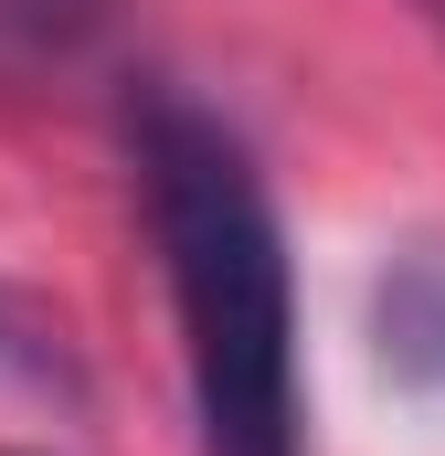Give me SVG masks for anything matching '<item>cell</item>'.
Instances as JSON below:
<instances>
[{
    "label": "cell",
    "instance_id": "cell-1",
    "mask_svg": "<svg viewBox=\"0 0 445 456\" xmlns=\"http://www.w3.org/2000/svg\"><path fill=\"white\" fill-rule=\"evenodd\" d=\"M127 138H138V191H149V233L181 308L202 456H308L297 297H287V233L265 202V170L191 96H138Z\"/></svg>",
    "mask_w": 445,
    "mask_h": 456
},
{
    "label": "cell",
    "instance_id": "cell-2",
    "mask_svg": "<svg viewBox=\"0 0 445 456\" xmlns=\"http://www.w3.org/2000/svg\"><path fill=\"white\" fill-rule=\"evenodd\" d=\"M371 350H382V371L414 403H445V233H414L382 265V287H371Z\"/></svg>",
    "mask_w": 445,
    "mask_h": 456
},
{
    "label": "cell",
    "instance_id": "cell-3",
    "mask_svg": "<svg viewBox=\"0 0 445 456\" xmlns=\"http://www.w3.org/2000/svg\"><path fill=\"white\" fill-rule=\"evenodd\" d=\"M0 403H53V414H75V403H85L75 330H64L32 287H11V276H0Z\"/></svg>",
    "mask_w": 445,
    "mask_h": 456
}]
</instances>
